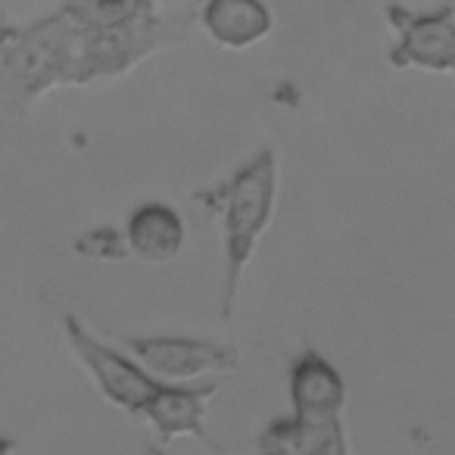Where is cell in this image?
Instances as JSON below:
<instances>
[{"label": "cell", "instance_id": "12", "mask_svg": "<svg viewBox=\"0 0 455 455\" xmlns=\"http://www.w3.org/2000/svg\"><path fill=\"white\" fill-rule=\"evenodd\" d=\"M60 13L76 32H100L153 16V0H66Z\"/></svg>", "mask_w": 455, "mask_h": 455}, {"label": "cell", "instance_id": "10", "mask_svg": "<svg viewBox=\"0 0 455 455\" xmlns=\"http://www.w3.org/2000/svg\"><path fill=\"white\" fill-rule=\"evenodd\" d=\"M200 26L215 44L247 51L272 35V10L266 0H203Z\"/></svg>", "mask_w": 455, "mask_h": 455}, {"label": "cell", "instance_id": "14", "mask_svg": "<svg viewBox=\"0 0 455 455\" xmlns=\"http://www.w3.org/2000/svg\"><path fill=\"white\" fill-rule=\"evenodd\" d=\"M16 32H20V28L0 26V53L7 51V47H10V41H13V38H16Z\"/></svg>", "mask_w": 455, "mask_h": 455}, {"label": "cell", "instance_id": "7", "mask_svg": "<svg viewBox=\"0 0 455 455\" xmlns=\"http://www.w3.org/2000/svg\"><path fill=\"white\" fill-rule=\"evenodd\" d=\"M219 393L215 384L206 387H188V384H159L156 393L147 399L140 418L153 424L159 436V449L169 446L178 436H194L203 446L221 449L206 430V411L209 399Z\"/></svg>", "mask_w": 455, "mask_h": 455}, {"label": "cell", "instance_id": "5", "mask_svg": "<svg viewBox=\"0 0 455 455\" xmlns=\"http://www.w3.org/2000/svg\"><path fill=\"white\" fill-rule=\"evenodd\" d=\"M63 331H66V340H69V349L82 362L84 371L91 374V380L103 393V399L113 403L116 409L128 411V415H140L147 399L156 393V387L163 380L147 374L128 353L97 340L76 315L63 318Z\"/></svg>", "mask_w": 455, "mask_h": 455}, {"label": "cell", "instance_id": "11", "mask_svg": "<svg viewBox=\"0 0 455 455\" xmlns=\"http://www.w3.org/2000/svg\"><path fill=\"white\" fill-rule=\"evenodd\" d=\"M184 219L169 203H140L125 221V250L144 262H172L184 247Z\"/></svg>", "mask_w": 455, "mask_h": 455}, {"label": "cell", "instance_id": "1", "mask_svg": "<svg viewBox=\"0 0 455 455\" xmlns=\"http://www.w3.org/2000/svg\"><path fill=\"white\" fill-rule=\"evenodd\" d=\"M275 200H278V153L272 147H262L221 188V237H225L221 315L225 318L235 312L243 272L272 225Z\"/></svg>", "mask_w": 455, "mask_h": 455}, {"label": "cell", "instance_id": "4", "mask_svg": "<svg viewBox=\"0 0 455 455\" xmlns=\"http://www.w3.org/2000/svg\"><path fill=\"white\" fill-rule=\"evenodd\" d=\"M384 13L396 32V44L387 53V63L393 69L455 76V0L424 13L403 4H387Z\"/></svg>", "mask_w": 455, "mask_h": 455}, {"label": "cell", "instance_id": "3", "mask_svg": "<svg viewBox=\"0 0 455 455\" xmlns=\"http://www.w3.org/2000/svg\"><path fill=\"white\" fill-rule=\"evenodd\" d=\"M172 38H175V28L169 22H159L156 16H144L125 26L100 28V32H78L76 63L66 84H91L125 76L134 63L150 57Z\"/></svg>", "mask_w": 455, "mask_h": 455}, {"label": "cell", "instance_id": "8", "mask_svg": "<svg viewBox=\"0 0 455 455\" xmlns=\"http://www.w3.org/2000/svg\"><path fill=\"white\" fill-rule=\"evenodd\" d=\"M291 405L297 418H343L347 380L315 347H306L291 365Z\"/></svg>", "mask_w": 455, "mask_h": 455}, {"label": "cell", "instance_id": "9", "mask_svg": "<svg viewBox=\"0 0 455 455\" xmlns=\"http://www.w3.org/2000/svg\"><path fill=\"white\" fill-rule=\"evenodd\" d=\"M259 455H349L343 418H278L262 430Z\"/></svg>", "mask_w": 455, "mask_h": 455}, {"label": "cell", "instance_id": "6", "mask_svg": "<svg viewBox=\"0 0 455 455\" xmlns=\"http://www.w3.org/2000/svg\"><path fill=\"white\" fill-rule=\"evenodd\" d=\"M125 349L147 374L163 384H184L215 371H235L237 349L215 340H196L181 334H147L128 337Z\"/></svg>", "mask_w": 455, "mask_h": 455}, {"label": "cell", "instance_id": "2", "mask_svg": "<svg viewBox=\"0 0 455 455\" xmlns=\"http://www.w3.org/2000/svg\"><path fill=\"white\" fill-rule=\"evenodd\" d=\"M78 32L63 13L20 28L0 53V113L22 119L38 97L69 82Z\"/></svg>", "mask_w": 455, "mask_h": 455}, {"label": "cell", "instance_id": "13", "mask_svg": "<svg viewBox=\"0 0 455 455\" xmlns=\"http://www.w3.org/2000/svg\"><path fill=\"white\" fill-rule=\"evenodd\" d=\"M16 449H20V440H13V436L0 434V455H13Z\"/></svg>", "mask_w": 455, "mask_h": 455}]
</instances>
